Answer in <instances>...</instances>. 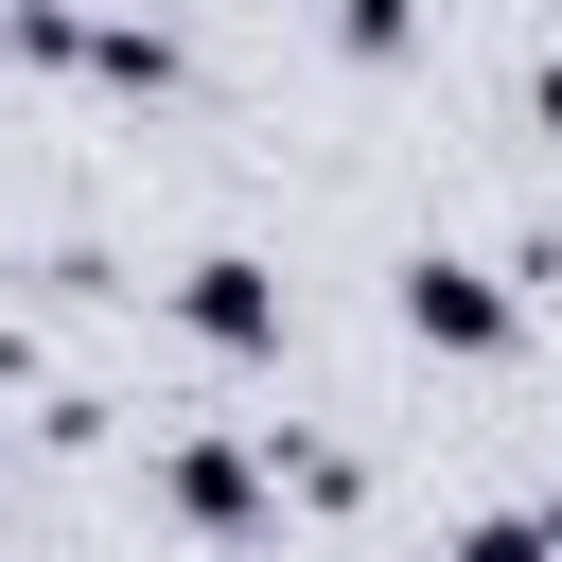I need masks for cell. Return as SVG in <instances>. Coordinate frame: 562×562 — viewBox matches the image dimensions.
Returning <instances> with one entry per match:
<instances>
[{
    "mask_svg": "<svg viewBox=\"0 0 562 562\" xmlns=\"http://www.w3.org/2000/svg\"><path fill=\"white\" fill-rule=\"evenodd\" d=\"M158 509L211 527V544H263V527H281V474H263L246 439H158Z\"/></svg>",
    "mask_w": 562,
    "mask_h": 562,
    "instance_id": "3957f363",
    "label": "cell"
},
{
    "mask_svg": "<svg viewBox=\"0 0 562 562\" xmlns=\"http://www.w3.org/2000/svg\"><path fill=\"white\" fill-rule=\"evenodd\" d=\"M334 53H351V70H404V53H422V0H334Z\"/></svg>",
    "mask_w": 562,
    "mask_h": 562,
    "instance_id": "8992f818",
    "label": "cell"
},
{
    "mask_svg": "<svg viewBox=\"0 0 562 562\" xmlns=\"http://www.w3.org/2000/svg\"><path fill=\"white\" fill-rule=\"evenodd\" d=\"M439 562H562V527H544V492H527V509H474Z\"/></svg>",
    "mask_w": 562,
    "mask_h": 562,
    "instance_id": "52a82bcc",
    "label": "cell"
},
{
    "mask_svg": "<svg viewBox=\"0 0 562 562\" xmlns=\"http://www.w3.org/2000/svg\"><path fill=\"white\" fill-rule=\"evenodd\" d=\"M0 53L18 70H88V0H0Z\"/></svg>",
    "mask_w": 562,
    "mask_h": 562,
    "instance_id": "5b68a950",
    "label": "cell"
},
{
    "mask_svg": "<svg viewBox=\"0 0 562 562\" xmlns=\"http://www.w3.org/2000/svg\"><path fill=\"white\" fill-rule=\"evenodd\" d=\"M88 70H105V88H140V105H158V88H176V35H158V18H88Z\"/></svg>",
    "mask_w": 562,
    "mask_h": 562,
    "instance_id": "277c9868",
    "label": "cell"
},
{
    "mask_svg": "<svg viewBox=\"0 0 562 562\" xmlns=\"http://www.w3.org/2000/svg\"><path fill=\"white\" fill-rule=\"evenodd\" d=\"M527 123H544V140H562V53H544V70H527Z\"/></svg>",
    "mask_w": 562,
    "mask_h": 562,
    "instance_id": "ba28073f",
    "label": "cell"
},
{
    "mask_svg": "<svg viewBox=\"0 0 562 562\" xmlns=\"http://www.w3.org/2000/svg\"><path fill=\"white\" fill-rule=\"evenodd\" d=\"M386 299H404V334H422V351H457V369H492V351L527 334V281H509V263H474V246H404V281H386Z\"/></svg>",
    "mask_w": 562,
    "mask_h": 562,
    "instance_id": "6da1fadb",
    "label": "cell"
},
{
    "mask_svg": "<svg viewBox=\"0 0 562 562\" xmlns=\"http://www.w3.org/2000/svg\"><path fill=\"white\" fill-rule=\"evenodd\" d=\"M176 334H193V351H228V369H263V351L299 334V299H281V263L193 246V263H176Z\"/></svg>",
    "mask_w": 562,
    "mask_h": 562,
    "instance_id": "7a4b0ae2",
    "label": "cell"
}]
</instances>
